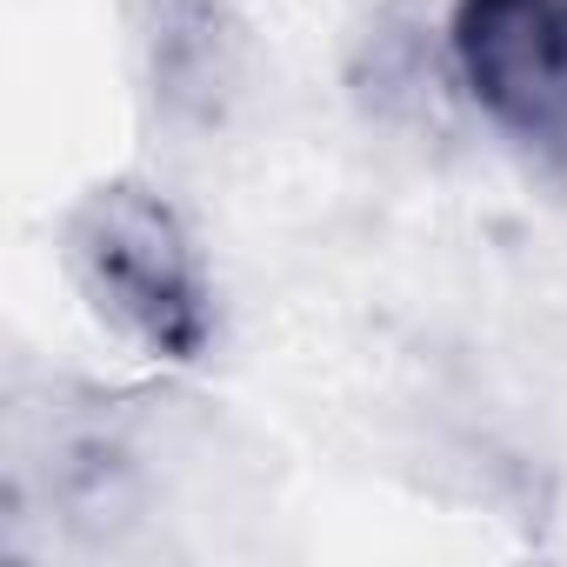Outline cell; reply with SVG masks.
<instances>
[{
	"label": "cell",
	"mask_w": 567,
	"mask_h": 567,
	"mask_svg": "<svg viewBox=\"0 0 567 567\" xmlns=\"http://www.w3.org/2000/svg\"><path fill=\"white\" fill-rule=\"evenodd\" d=\"M68 274L81 301L147 361L161 368H200L220 341V301L214 274L200 260V240L187 214L134 174L94 181L61 227Z\"/></svg>",
	"instance_id": "6da1fadb"
},
{
	"label": "cell",
	"mask_w": 567,
	"mask_h": 567,
	"mask_svg": "<svg viewBox=\"0 0 567 567\" xmlns=\"http://www.w3.org/2000/svg\"><path fill=\"white\" fill-rule=\"evenodd\" d=\"M447 68L514 154L567 174V0H447Z\"/></svg>",
	"instance_id": "7a4b0ae2"
},
{
	"label": "cell",
	"mask_w": 567,
	"mask_h": 567,
	"mask_svg": "<svg viewBox=\"0 0 567 567\" xmlns=\"http://www.w3.org/2000/svg\"><path fill=\"white\" fill-rule=\"evenodd\" d=\"M141 61L167 121L214 127L240 87V28L227 0H141Z\"/></svg>",
	"instance_id": "3957f363"
}]
</instances>
